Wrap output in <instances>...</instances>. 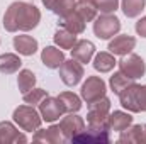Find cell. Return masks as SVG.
I'll use <instances>...</instances> for the list:
<instances>
[{
	"mask_svg": "<svg viewBox=\"0 0 146 144\" xmlns=\"http://www.w3.org/2000/svg\"><path fill=\"white\" fill-rule=\"evenodd\" d=\"M134 46H136V39L133 36L119 34V36H115L109 42L107 49H109V53H112L114 56H126V54H129L134 49Z\"/></svg>",
	"mask_w": 146,
	"mask_h": 144,
	"instance_id": "cell-15",
	"label": "cell"
},
{
	"mask_svg": "<svg viewBox=\"0 0 146 144\" xmlns=\"http://www.w3.org/2000/svg\"><path fill=\"white\" fill-rule=\"evenodd\" d=\"M27 143L26 134H22L14 122L2 120L0 122V144H19Z\"/></svg>",
	"mask_w": 146,
	"mask_h": 144,
	"instance_id": "cell-13",
	"label": "cell"
},
{
	"mask_svg": "<svg viewBox=\"0 0 146 144\" xmlns=\"http://www.w3.org/2000/svg\"><path fill=\"white\" fill-rule=\"evenodd\" d=\"M131 124H133V115L124 110H114L107 117V126L114 132H121V131L127 129Z\"/></svg>",
	"mask_w": 146,
	"mask_h": 144,
	"instance_id": "cell-17",
	"label": "cell"
},
{
	"mask_svg": "<svg viewBox=\"0 0 146 144\" xmlns=\"http://www.w3.org/2000/svg\"><path fill=\"white\" fill-rule=\"evenodd\" d=\"M119 102L122 108H126L131 114L141 112V85L131 83L119 93Z\"/></svg>",
	"mask_w": 146,
	"mask_h": 144,
	"instance_id": "cell-8",
	"label": "cell"
},
{
	"mask_svg": "<svg viewBox=\"0 0 146 144\" xmlns=\"http://www.w3.org/2000/svg\"><path fill=\"white\" fill-rule=\"evenodd\" d=\"M70 51H72L73 59L85 65V63H90L92 58L95 56V44L92 41H88V39H78Z\"/></svg>",
	"mask_w": 146,
	"mask_h": 144,
	"instance_id": "cell-14",
	"label": "cell"
},
{
	"mask_svg": "<svg viewBox=\"0 0 146 144\" xmlns=\"http://www.w3.org/2000/svg\"><path fill=\"white\" fill-rule=\"evenodd\" d=\"M75 12L85 20V22H94V19L97 17V9L92 3V0H76L75 5Z\"/></svg>",
	"mask_w": 146,
	"mask_h": 144,
	"instance_id": "cell-25",
	"label": "cell"
},
{
	"mask_svg": "<svg viewBox=\"0 0 146 144\" xmlns=\"http://www.w3.org/2000/svg\"><path fill=\"white\" fill-rule=\"evenodd\" d=\"M121 9L126 17L134 19L146 9V0H121Z\"/></svg>",
	"mask_w": 146,
	"mask_h": 144,
	"instance_id": "cell-26",
	"label": "cell"
},
{
	"mask_svg": "<svg viewBox=\"0 0 146 144\" xmlns=\"http://www.w3.org/2000/svg\"><path fill=\"white\" fill-rule=\"evenodd\" d=\"M109 114H110V100L107 97H102V98L88 104L87 122L88 124H104V122H107Z\"/></svg>",
	"mask_w": 146,
	"mask_h": 144,
	"instance_id": "cell-9",
	"label": "cell"
},
{
	"mask_svg": "<svg viewBox=\"0 0 146 144\" xmlns=\"http://www.w3.org/2000/svg\"><path fill=\"white\" fill-rule=\"evenodd\" d=\"M134 29H136L138 36H141V37H145V39H146V15H145V17H141V19H138V22H136Z\"/></svg>",
	"mask_w": 146,
	"mask_h": 144,
	"instance_id": "cell-32",
	"label": "cell"
},
{
	"mask_svg": "<svg viewBox=\"0 0 146 144\" xmlns=\"http://www.w3.org/2000/svg\"><path fill=\"white\" fill-rule=\"evenodd\" d=\"M75 5H76V0H56L51 10L61 19V17H66L68 14H72L75 10Z\"/></svg>",
	"mask_w": 146,
	"mask_h": 144,
	"instance_id": "cell-30",
	"label": "cell"
},
{
	"mask_svg": "<svg viewBox=\"0 0 146 144\" xmlns=\"http://www.w3.org/2000/svg\"><path fill=\"white\" fill-rule=\"evenodd\" d=\"M121 144H141L145 143V129L141 124H136V126H129L127 129L121 131V136L117 139Z\"/></svg>",
	"mask_w": 146,
	"mask_h": 144,
	"instance_id": "cell-19",
	"label": "cell"
},
{
	"mask_svg": "<svg viewBox=\"0 0 146 144\" xmlns=\"http://www.w3.org/2000/svg\"><path fill=\"white\" fill-rule=\"evenodd\" d=\"M117 65H119V71H122L127 78H131V80H138V78H143L146 73V63L145 59L141 58V56H138V54H134V53H129V54H126V56H122L119 61H117Z\"/></svg>",
	"mask_w": 146,
	"mask_h": 144,
	"instance_id": "cell-5",
	"label": "cell"
},
{
	"mask_svg": "<svg viewBox=\"0 0 146 144\" xmlns=\"http://www.w3.org/2000/svg\"><path fill=\"white\" fill-rule=\"evenodd\" d=\"M33 141L34 143H44V144H63V143H68L60 124H53L49 126L48 129H37L33 136Z\"/></svg>",
	"mask_w": 146,
	"mask_h": 144,
	"instance_id": "cell-11",
	"label": "cell"
},
{
	"mask_svg": "<svg viewBox=\"0 0 146 144\" xmlns=\"http://www.w3.org/2000/svg\"><path fill=\"white\" fill-rule=\"evenodd\" d=\"M41 61L49 70H58L65 61V53L58 46H46L41 51Z\"/></svg>",
	"mask_w": 146,
	"mask_h": 144,
	"instance_id": "cell-16",
	"label": "cell"
},
{
	"mask_svg": "<svg viewBox=\"0 0 146 144\" xmlns=\"http://www.w3.org/2000/svg\"><path fill=\"white\" fill-rule=\"evenodd\" d=\"M141 112H146V85H141Z\"/></svg>",
	"mask_w": 146,
	"mask_h": 144,
	"instance_id": "cell-33",
	"label": "cell"
},
{
	"mask_svg": "<svg viewBox=\"0 0 146 144\" xmlns=\"http://www.w3.org/2000/svg\"><path fill=\"white\" fill-rule=\"evenodd\" d=\"M131 83H134V80L127 78V76H126L122 71H115L112 76H110V80H109L110 90H112L115 95H119V93H121L126 87H129Z\"/></svg>",
	"mask_w": 146,
	"mask_h": 144,
	"instance_id": "cell-28",
	"label": "cell"
},
{
	"mask_svg": "<svg viewBox=\"0 0 146 144\" xmlns=\"http://www.w3.org/2000/svg\"><path fill=\"white\" fill-rule=\"evenodd\" d=\"M14 122L24 131V132H36L42 124V117L34 105H19L12 114Z\"/></svg>",
	"mask_w": 146,
	"mask_h": 144,
	"instance_id": "cell-2",
	"label": "cell"
},
{
	"mask_svg": "<svg viewBox=\"0 0 146 144\" xmlns=\"http://www.w3.org/2000/svg\"><path fill=\"white\" fill-rule=\"evenodd\" d=\"M36 87V75L31 70H19V76H17V88L21 93L29 92L31 88Z\"/></svg>",
	"mask_w": 146,
	"mask_h": 144,
	"instance_id": "cell-27",
	"label": "cell"
},
{
	"mask_svg": "<svg viewBox=\"0 0 146 144\" xmlns=\"http://www.w3.org/2000/svg\"><path fill=\"white\" fill-rule=\"evenodd\" d=\"M44 97H48V92L46 90H42V88H31L29 92H26V93H22V100H24V104H27V105H39L41 104V100L44 98Z\"/></svg>",
	"mask_w": 146,
	"mask_h": 144,
	"instance_id": "cell-29",
	"label": "cell"
},
{
	"mask_svg": "<svg viewBox=\"0 0 146 144\" xmlns=\"http://www.w3.org/2000/svg\"><path fill=\"white\" fill-rule=\"evenodd\" d=\"M39 107V114H41V117H42V120L44 122H49V124H53V122H56L60 117H63V108L60 105V102H58V98L56 97H44L42 100H41V104L37 105Z\"/></svg>",
	"mask_w": 146,
	"mask_h": 144,
	"instance_id": "cell-10",
	"label": "cell"
},
{
	"mask_svg": "<svg viewBox=\"0 0 146 144\" xmlns=\"http://www.w3.org/2000/svg\"><path fill=\"white\" fill-rule=\"evenodd\" d=\"M14 49L22 54V56H33L37 51L39 44L33 36H27V34H19V36H14Z\"/></svg>",
	"mask_w": 146,
	"mask_h": 144,
	"instance_id": "cell-18",
	"label": "cell"
},
{
	"mask_svg": "<svg viewBox=\"0 0 146 144\" xmlns=\"http://www.w3.org/2000/svg\"><path fill=\"white\" fill-rule=\"evenodd\" d=\"M53 41L60 49H72L78 39H76V34H73V32L58 26V29H56V32L53 36Z\"/></svg>",
	"mask_w": 146,
	"mask_h": 144,
	"instance_id": "cell-24",
	"label": "cell"
},
{
	"mask_svg": "<svg viewBox=\"0 0 146 144\" xmlns=\"http://www.w3.org/2000/svg\"><path fill=\"white\" fill-rule=\"evenodd\" d=\"M56 98H58L65 114H73V112H78L82 108V97H78L73 92H61Z\"/></svg>",
	"mask_w": 146,
	"mask_h": 144,
	"instance_id": "cell-21",
	"label": "cell"
},
{
	"mask_svg": "<svg viewBox=\"0 0 146 144\" xmlns=\"http://www.w3.org/2000/svg\"><path fill=\"white\" fill-rule=\"evenodd\" d=\"M106 93H107V85L100 76H88L80 90V97L87 104H92V102L106 97Z\"/></svg>",
	"mask_w": 146,
	"mask_h": 144,
	"instance_id": "cell-6",
	"label": "cell"
},
{
	"mask_svg": "<svg viewBox=\"0 0 146 144\" xmlns=\"http://www.w3.org/2000/svg\"><path fill=\"white\" fill-rule=\"evenodd\" d=\"M85 20L73 10L72 14H68L66 17H61V20L58 22V26L60 27H63V29H66V31H70L73 34H83V31H85Z\"/></svg>",
	"mask_w": 146,
	"mask_h": 144,
	"instance_id": "cell-20",
	"label": "cell"
},
{
	"mask_svg": "<svg viewBox=\"0 0 146 144\" xmlns=\"http://www.w3.org/2000/svg\"><path fill=\"white\" fill-rule=\"evenodd\" d=\"M115 65H117V61H115V58H114L112 53L100 51V53H97L95 58H94V68H95L97 71H100V73L112 71Z\"/></svg>",
	"mask_w": 146,
	"mask_h": 144,
	"instance_id": "cell-23",
	"label": "cell"
},
{
	"mask_svg": "<svg viewBox=\"0 0 146 144\" xmlns=\"http://www.w3.org/2000/svg\"><path fill=\"white\" fill-rule=\"evenodd\" d=\"M143 129H145V143H146V124L143 126Z\"/></svg>",
	"mask_w": 146,
	"mask_h": 144,
	"instance_id": "cell-35",
	"label": "cell"
},
{
	"mask_svg": "<svg viewBox=\"0 0 146 144\" xmlns=\"http://www.w3.org/2000/svg\"><path fill=\"white\" fill-rule=\"evenodd\" d=\"M121 31V20L114 14H100L94 19V34L99 39H110Z\"/></svg>",
	"mask_w": 146,
	"mask_h": 144,
	"instance_id": "cell-4",
	"label": "cell"
},
{
	"mask_svg": "<svg viewBox=\"0 0 146 144\" xmlns=\"http://www.w3.org/2000/svg\"><path fill=\"white\" fill-rule=\"evenodd\" d=\"M41 2H42V5H44V7H46V9H49V10H51V9H53V5H54V2H56V0H41Z\"/></svg>",
	"mask_w": 146,
	"mask_h": 144,
	"instance_id": "cell-34",
	"label": "cell"
},
{
	"mask_svg": "<svg viewBox=\"0 0 146 144\" xmlns=\"http://www.w3.org/2000/svg\"><path fill=\"white\" fill-rule=\"evenodd\" d=\"M22 59L14 53H3L0 54V73L2 75H14L21 70Z\"/></svg>",
	"mask_w": 146,
	"mask_h": 144,
	"instance_id": "cell-22",
	"label": "cell"
},
{
	"mask_svg": "<svg viewBox=\"0 0 146 144\" xmlns=\"http://www.w3.org/2000/svg\"><path fill=\"white\" fill-rule=\"evenodd\" d=\"M60 70V78L61 81L66 85V87H76L82 78L85 76V70H83V65L76 59H65L63 65L58 68Z\"/></svg>",
	"mask_w": 146,
	"mask_h": 144,
	"instance_id": "cell-7",
	"label": "cell"
},
{
	"mask_svg": "<svg viewBox=\"0 0 146 144\" xmlns=\"http://www.w3.org/2000/svg\"><path fill=\"white\" fill-rule=\"evenodd\" d=\"M60 127H61V131H63L66 141L70 143L76 134H80V132L85 129V120H83L80 115H76V112H73V114L65 115V117L60 120Z\"/></svg>",
	"mask_w": 146,
	"mask_h": 144,
	"instance_id": "cell-12",
	"label": "cell"
},
{
	"mask_svg": "<svg viewBox=\"0 0 146 144\" xmlns=\"http://www.w3.org/2000/svg\"><path fill=\"white\" fill-rule=\"evenodd\" d=\"M100 14H114L119 9V0H92Z\"/></svg>",
	"mask_w": 146,
	"mask_h": 144,
	"instance_id": "cell-31",
	"label": "cell"
},
{
	"mask_svg": "<svg viewBox=\"0 0 146 144\" xmlns=\"http://www.w3.org/2000/svg\"><path fill=\"white\" fill-rule=\"evenodd\" d=\"M41 22V12L34 3L29 2H12L3 14V27L9 32H29L36 29Z\"/></svg>",
	"mask_w": 146,
	"mask_h": 144,
	"instance_id": "cell-1",
	"label": "cell"
},
{
	"mask_svg": "<svg viewBox=\"0 0 146 144\" xmlns=\"http://www.w3.org/2000/svg\"><path fill=\"white\" fill-rule=\"evenodd\" d=\"M70 143L82 144H109L110 143V129L107 122L104 124H88L80 134H76Z\"/></svg>",
	"mask_w": 146,
	"mask_h": 144,
	"instance_id": "cell-3",
	"label": "cell"
}]
</instances>
